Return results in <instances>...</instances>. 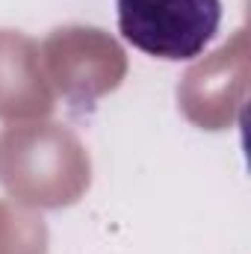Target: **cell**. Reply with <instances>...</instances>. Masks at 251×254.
Wrapping results in <instances>:
<instances>
[{"mask_svg":"<svg viewBox=\"0 0 251 254\" xmlns=\"http://www.w3.org/2000/svg\"><path fill=\"white\" fill-rule=\"evenodd\" d=\"M119 30L160 60H195L219 33L222 0H116Z\"/></svg>","mask_w":251,"mask_h":254,"instance_id":"1","label":"cell"}]
</instances>
